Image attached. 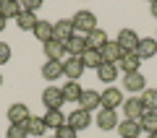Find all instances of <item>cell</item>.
I'll use <instances>...</instances> for the list:
<instances>
[{
	"label": "cell",
	"mask_w": 157,
	"mask_h": 138,
	"mask_svg": "<svg viewBox=\"0 0 157 138\" xmlns=\"http://www.w3.org/2000/svg\"><path fill=\"white\" fill-rule=\"evenodd\" d=\"M84 71H86V65H84L81 57H66V60H63V76H66L68 81H78Z\"/></svg>",
	"instance_id": "obj_4"
},
{
	"label": "cell",
	"mask_w": 157,
	"mask_h": 138,
	"mask_svg": "<svg viewBox=\"0 0 157 138\" xmlns=\"http://www.w3.org/2000/svg\"><path fill=\"white\" fill-rule=\"evenodd\" d=\"M123 112H126V120H141L144 117V104H141V96H131V99L123 102Z\"/></svg>",
	"instance_id": "obj_9"
},
{
	"label": "cell",
	"mask_w": 157,
	"mask_h": 138,
	"mask_svg": "<svg viewBox=\"0 0 157 138\" xmlns=\"http://www.w3.org/2000/svg\"><path fill=\"white\" fill-rule=\"evenodd\" d=\"M139 68H141L139 52H123L121 63H118V71H123L126 76H128V73H139Z\"/></svg>",
	"instance_id": "obj_11"
},
{
	"label": "cell",
	"mask_w": 157,
	"mask_h": 138,
	"mask_svg": "<svg viewBox=\"0 0 157 138\" xmlns=\"http://www.w3.org/2000/svg\"><path fill=\"white\" fill-rule=\"evenodd\" d=\"M121 57H123V50H121V44H118V42H107L105 47H102V60H105V63L118 65Z\"/></svg>",
	"instance_id": "obj_17"
},
{
	"label": "cell",
	"mask_w": 157,
	"mask_h": 138,
	"mask_svg": "<svg viewBox=\"0 0 157 138\" xmlns=\"http://www.w3.org/2000/svg\"><path fill=\"white\" fill-rule=\"evenodd\" d=\"M3 29H6V18L0 16V31H3Z\"/></svg>",
	"instance_id": "obj_36"
},
{
	"label": "cell",
	"mask_w": 157,
	"mask_h": 138,
	"mask_svg": "<svg viewBox=\"0 0 157 138\" xmlns=\"http://www.w3.org/2000/svg\"><path fill=\"white\" fill-rule=\"evenodd\" d=\"M123 94H121V89H115V86H107L105 91L100 94V110H113L115 112L118 107H123Z\"/></svg>",
	"instance_id": "obj_1"
},
{
	"label": "cell",
	"mask_w": 157,
	"mask_h": 138,
	"mask_svg": "<svg viewBox=\"0 0 157 138\" xmlns=\"http://www.w3.org/2000/svg\"><path fill=\"white\" fill-rule=\"evenodd\" d=\"M94 122H97L100 130H118V125H121V120H118V115L113 110H100L97 117H94Z\"/></svg>",
	"instance_id": "obj_6"
},
{
	"label": "cell",
	"mask_w": 157,
	"mask_h": 138,
	"mask_svg": "<svg viewBox=\"0 0 157 138\" xmlns=\"http://www.w3.org/2000/svg\"><path fill=\"white\" fill-rule=\"evenodd\" d=\"M42 117H45V125H47V128H52V130H58V128H63V125L68 122V117L63 115L60 110H47Z\"/></svg>",
	"instance_id": "obj_22"
},
{
	"label": "cell",
	"mask_w": 157,
	"mask_h": 138,
	"mask_svg": "<svg viewBox=\"0 0 157 138\" xmlns=\"http://www.w3.org/2000/svg\"><path fill=\"white\" fill-rule=\"evenodd\" d=\"M107 42H110V39H107V31L100 29V26H97L92 34H86V50H100L102 52V47H105Z\"/></svg>",
	"instance_id": "obj_13"
},
{
	"label": "cell",
	"mask_w": 157,
	"mask_h": 138,
	"mask_svg": "<svg viewBox=\"0 0 157 138\" xmlns=\"http://www.w3.org/2000/svg\"><path fill=\"white\" fill-rule=\"evenodd\" d=\"M29 117H32V112H29V107L21 104V102H16V104L8 107V122H11V125H24Z\"/></svg>",
	"instance_id": "obj_8"
},
{
	"label": "cell",
	"mask_w": 157,
	"mask_h": 138,
	"mask_svg": "<svg viewBox=\"0 0 157 138\" xmlns=\"http://www.w3.org/2000/svg\"><path fill=\"white\" fill-rule=\"evenodd\" d=\"M73 29L76 31H84V34H92L97 29V16L92 11H78V13H73Z\"/></svg>",
	"instance_id": "obj_2"
},
{
	"label": "cell",
	"mask_w": 157,
	"mask_h": 138,
	"mask_svg": "<svg viewBox=\"0 0 157 138\" xmlns=\"http://www.w3.org/2000/svg\"><path fill=\"white\" fill-rule=\"evenodd\" d=\"M42 104H45L47 110H60V107L66 104L63 89H58V86H47L45 91H42Z\"/></svg>",
	"instance_id": "obj_3"
},
{
	"label": "cell",
	"mask_w": 157,
	"mask_h": 138,
	"mask_svg": "<svg viewBox=\"0 0 157 138\" xmlns=\"http://www.w3.org/2000/svg\"><path fill=\"white\" fill-rule=\"evenodd\" d=\"M141 130H144V128H141L139 120H123L118 125V136L121 138H139Z\"/></svg>",
	"instance_id": "obj_14"
},
{
	"label": "cell",
	"mask_w": 157,
	"mask_h": 138,
	"mask_svg": "<svg viewBox=\"0 0 157 138\" xmlns=\"http://www.w3.org/2000/svg\"><path fill=\"white\" fill-rule=\"evenodd\" d=\"M24 130H26L29 136H39V138H42V136H45V130H47L45 117H34V115H32L26 122H24Z\"/></svg>",
	"instance_id": "obj_21"
},
{
	"label": "cell",
	"mask_w": 157,
	"mask_h": 138,
	"mask_svg": "<svg viewBox=\"0 0 157 138\" xmlns=\"http://www.w3.org/2000/svg\"><path fill=\"white\" fill-rule=\"evenodd\" d=\"M139 122L147 133H157V112H144V117Z\"/></svg>",
	"instance_id": "obj_30"
},
{
	"label": "cell",
	"mask_w": 157,
	"mask_h": 138,
	"mask_svg": "<svg viewBox=\"0 0 157 138\" xmlns=\"http://www.w3.org/2000/svg\"><path fill=\"white\" fill-rule=\"evenodd\" d=\"M136 52H139L141 60H147V57H155V55H157V39H155V37H144V39H139V47H136Z\"/></svg>",
	"instance_id": "obj_19"
},
{
	"label": "cell",
	"mask_w": 157,
	"mask_h": 138,
	"mask_svg": "<svg viewBox=\"0 0 157 138\" xmlns=\"http://www.w3.org/2000/svg\"><path fill=\"white\" fill-rule=\"evenodd\" d=\"M76 133H78V130H73V128L66 122L63 128H58V130H55V138H76Z\"/></svg>",
	"instance_id": "obj_32"
},
{
	"label": "cell",
	"mask_w": 157,
	"mask_h": 138,
	"mask_svg": "<svg viewBox=\"0 0 157 138\" xmlns=\"http://www.w3.org/2000/svg\"><path fill=\"white\" fill-rule=\"evenodd\" d=\"M141 104L147 112H157V89H144L141 91Z\"/></svg>",
	"instance_id": "obj_28"
},
{
	"label": "cell",
	"mask_w": 157,
	"mask_h": 138,
	"mask_svg": "<svg viewBox=\"0 0 157 138\" xmlns=\"http://www.w3.org/2000/svg\"><path fill=\"white\" fill-rule=\"evenodd\" d=\"M68 125L73 128V130H84V128H89L92 125V112H86V110H73L71 115H68Z\"/></svg>",
	"instance_id": "obj_10"
},
{
	"label": "cell",
	"mask_w": 157,
	"mask_h": 138,
	"mask_svg": "<svg viewBox=\"0 0 157 138\" xmlns=\"http://www.w3.org/2000/svg\"><path fill=\"white\" fill-rule=\"evenodd\" d=\"M11 63V44L8 42H0V65Z\"/></svg>",
	"instance_id": "obj_33"
},
{
	"label": "cell",
	"mask_w": 157,
	"mask_h": 138,
	"mask_svg": "<svg viewBox=\"0 0 157 138\" xmlns=\"http://www.w3.org/2000/svg\"><path fill=\"white\" fill-rule=\"evenodd\" d=\"M63 47H66V55L68 57H81L86 52V37H76V34H73Z\"/></svg>",
	"instance_id": "obj_12"
},
{
	"label": "cell",
	"mask_w": 157,
	"mask_h": 138,
	"mask_svg": "<svg viewBox=\"0 0 157 138\" xmlns=\"http://www.w3.org/2000/svg\"><path fill=\"white\" fill-rule=\"evenodd\" d=\"M52 26H55L52 21H39L37 26H34V37H37L42 44L50 42V39H52Z\"/></svg>",
	"instance_id": "obj_25"
},
{
	"label": "cell",
	"mask_w": 157,
	"mask_h": 138,
	"mask_svg": "<svg viewBox=\"0 0 157 138\" xmlns=\"http://www.w3.org/2000/svg\"><path fill=\"white\" fill-rule=\"evenodd\" d=\"M26 136H29V133L24 130V125H11L6 130V138H26Z\"/></svg>",
	"instance_id": "obj_31"
},
{
	"label": "cell",
	"mask_w": 157,
	"mask_h": 138,
	"mask_svg": "<svg viewBox=\"0 0 157 138\" xmlns=\"http://www.w3.org/2000/svg\"><path fill=\"white\" fill-rule=\"evenodd\" d=\"M39 0H26V3H21V11H26V13H37L39 11Z\"/></svg>",
	"instance_id": "obj_34"
},
{
	"label": "cell",
	"mask_w": 157,
	"mask_h": 138,
	"mask_svg": "<svg viewBox=\"0 0 157 138\" xmlns=\"http://www.w3.org/2000/svg\"><path fill=\"white\" fill-rule=\"evenodd\" d=\"M149 13L157 18V0H152V3H149Z\"/></svg>",
	"instance_id": "obj_35"
},
{
	"label": "cell",
	"mask_w": 157,
	"mask_h": 138,
	"mask_svg": "<svg viewBox=\"0 0 157 138\" xmlns=\"http://www.w3.org/2000/svg\"><path fill=\"white\" fill-rule=\"evenodd\" d=\"M52 138H55V136H52Z\"/></svg>",
	"instance_id": "obj_39"
},
{
	"label": "cell",
	"mask_w": 157,
	"mask_h": 138,
	"mask_svg": "<svg viewBox=\"0 0 157 138\" xmlns=\"http://www.w3.org/2000/svg\"><path fill=\"white\" fill-rule=\"evenodd\" d=\"M144 83H147V78L141 76V71H139V73H128V76L123 78V86L128 89L131 94H136V91H144Z\"/></svg>",
	"instance_id": "obj_23"
},
{
	"label": "cell",
	"mask_w": 157,
	"mask_h": 138,
	"mask_svg": "<svg viewBox=\"0 0 157 138\" xmlns=\"http://www.w3.org/2000/svg\"><path fill=\"white\" fill-rule=\"evenodd\" d=\"M115 42L121 44V50H123V52H136V47H139V37H136L134 29H121Z\"/></svg>",
	"instance_id": "obj_7"
},
{
	"label": "cell",
	"mask_w": 157,
	"mask_h": 138,
	"mask_svg": "<svg viewBox=\"0 0 157 138\" xmlns=\"http://www.w3.org/2000/svg\"><path fill=\"white\" fill-rule=\"evenodd\" d=\"M81 60H84L86 68H100L102 63H105V60H102V52H100V50H86L84 55H81Z\"/></svg>",
	"instance_id": "obj_29"
},
{
	"label": "cell",
	"mask_w": 157,
	"mask_h": 138,
	"mask_svg": "<svg viewBox=\"0 0 157 138\" xmlns=\"http://www.w3.org/2000/svg\"><path fill=\"white\" fill-rule=\"evenodd\" d=\"M0 86H3V73H0Z\"/></svg>",
	"instance_id": "obj_38"
},
{
	"label": "cell",
	"mask_w": 157,
	"mask_h": 138,
	"mask_svg": "<svg viewBox=\"0 0 157 138\" xmlns=\"http://www.w3.org/2000/svg\"><path fill=\"white\" fill-rule=\"evenodd\" d=\"M149 138H157V133H149Z\"/></svg>",
	"instance_id": "obj_37"
},
{
	"label": "cell",
	"mask_w": 157,
	"mask_h": 138,
	"mask_svg": "<svg viewBox=\"0 0 157 138\" xmlns=\"http://www.w3.org/2000/svg\"><path fill=\"white\" fill-rule=\"evenodd\" d=\"M63 76V60L58 63V60H47L45 65H42V78H45V81H58V78Z\"/></svg>",
	"instance_id": "obj_16"
},
{
	"label": "cell",
	"mask_w": 157,
	"mask_h": 138,
	"mask_svg": "<svg viewBox=\"0 0 157 138\" xmlns=\"http://www.w3.org/2000/svg\"><path fill=\"white\" fill-rule=\"evenodd\" d=\"M0 16L6 18V21H16L18 16H21V3H16V0H0Z\"/></svg>",
	"instance_id": "obj_18"
},
{
	"label": "cell",
	"mask_w": 157,
	"mask_h": 138,
	"mask_svg": "<svg viewBox=\"0 0 157 138\" xmlns=\"http://www.w3.org/2000/svg\"><path fill=\"white\" fill-rule=\"evenodd\" d=\"M42 50H45V57L47 60H63V55H66V47H63V42H58V39H50V42L42 44Z\"/></svg>",
	"instance_id": "obj_15"
},
{
	"label": "cell",
	"mask_w": 157,
	"mask_h": 138,
	"mask_svg": "<svg viewBox=\"0 0 157 138\" xmlns=\"http://www.w3.org/2000/svg\"><path fill=\"white\" fill-rule=\"evenodd\" d=\"M78 104H81V110L92 112L94 107H100V94H97L94 89H84V94H81V99H78Z\"/></svg>",
	"instance_id": "obj_24"
},
{
	"label": "cell",
	"mask_w": 157,
	"mask_h": 138,
	"mask_svg": "<svg viewBox=\"0 0 157 138\" xmlns=\"http://www.w3.org/2000/svg\"><path fill=\"white\" fill-rule=\"evenodd\" d=\"M16 24H18V29H21V31H34V26L39 24V18L34 16V13H26V11H21V16L16 18Z\"/></svg>",
	"instance_id": "obj_27"
},
{
	"label": "cell",
	"mask_w": 157,
	"mask_h": 138,
	"mask_svg": "<svg viewBox=\"0 0 157 138\" xmlns=\"http://www.w3.org/2000/svg\"><path fill=\"white\" fill-rule=\"evenodd\" d=\"M81 94H84V89L78 86L76 81H68L66 86H63V96H66V102H76V104H78Z\"/></svg>",
	"instance_id": "obj_26"
},
{
	"label": "cell",
	"mask_w": 157,
	"mask_h": 138,
	"mask_svg": "<svg viewBox=\"0 0 157 138\" xmlns=\"http://www.w3.org/2000/svg\"><path fill=\"white\" fill-rule=\"evenodd\" d=\"M73 34H76V29H73L71 18H60V21H55V26H52V39H58V42H63V44H66Z\"/></svg>",
	"instance_id": "obj_5"
},
{
	"label": "cell",
	"mask_w": 157,
	"mask_h": 138,
	"mask_svg": "<svg viewBox=\"0 0 157 138\" xmlns=\"http://www.w3.org/2000/svg\"><path fill=\"white\" fill-rule=\"evenodd\" d=\"M118 65H113V63H102L100 68H97V78H100L102 83H115V78H118Z\"/></svg>",
	"instance_id": "obj_20"
}]
</instances>
